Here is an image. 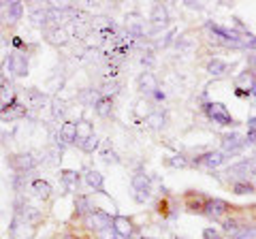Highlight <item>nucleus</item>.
<instances>
[{
	"label": "nucleus",
	"instance_id": "9d476101",
	"mask_svg": "<svg viewBox=\"0 0 256 239\" xmlns=\"http://www.w3.org/2000/svg\"><path fill=\"white\" fill-rule=\"evenodd\" d=\"M244 139H242V134H239V132H228V134H224V137H222V152H235V150H239V148H242L244 146Z\"/></svg>",
	"mask_w": 256,
	"mask_h": 239
},
{
	"label": "nucleus",
	"instance_id": "b1692460",
	"mask_svg": "<svg viewBox=\"0 0 256 239\" xmlns=\"http://www.w3.org/2000/svg\"><path fill=\"white\" fill-rule=\"evenodd\" d=\"M82 143V150L84 152H94L96 148H98V139H96V134H92V137H88L84 141H79Z\"/></svg>",
	"mask_w": 256,
	"mask_h": 239
},
{
	"label": "nucleus",
	"instance_id": "7ed1b4c3",
	"mask_svg": "<svg viewBox=\"0 0 256 239\" xmlns=\"http://www.w3.org/2000/svg\"><path fill=\"white\" fill-rule=\"evenodd\" d=\"M205 114L218 124H224V126H233L235 124V120H233V116L228 114V109L224 105H220V102H207Z\"/></svg>",
	"mask_w": 256,
	"mask_h": 239
},
{
	"label": "nucleus",
	"instance_id": "6ab92c4d",
	"mask_svg": "<svg viewBox=\"0 0 256 239\" xmlns=\"http://www.w3.org/2000/svg\"><path fill=\"white\" fill-rule=\"evenodd\" d=\"M164 120H166V116L162 114V111H152V116L146 120V122H148L150 128L160 130V128H162V126H164Z\"/></svg>",
	"mask_w": 256,
	"mask_h": 239
},
{
	"label": "nucleus",
	"instance_id": "4be33fe9",
	"mask_svg": "<svg viewBox=\"0 0 256 239\" xmlns=\"http://www.w3.org/2000/svg\"><path fill=\"white\" fill-rule=\"evenodd\" d=\"M169 166H180V169H184V166H188L190 162L186 160L184 156H180V154H175V156H166V160H164Z\"/></svg>",
	"mask_w": 256,
	"mask_h": 239
},
{
	"label": "nucleus",
	"instance_id": "ddd939ff",
	"mask_svg": "<svg viewBox=\"0 0 256 239\" xmlns=\"http://www.w3.org/2000/svg\"><path fill=\"white\" fill-rule=\"evenodd\" d=\"M114 228H116V233L120 237H128V235L132 233V220L126 218V216H118L114 220Z\"/></svg>",
	"mask_w": 256,
	"mask_h": 239
},
{
	"label": "nucleus",
	"instance_id": "2eb2a0df",
	"mask_svg": "<svg viewBox=\"0 0 256 239\" xmlns=\"http://www.w3.org/2000/svg\"><path fill=\"white\" fill-rule=\"evenodd\" d=\"M60 139L66 143H73L77 139V124L75 122H64L60 126Z\"/></svg>",
	"mask_w": 256,
	"mask_h": 239
},
{
	"label": "nucleus",
	"instance_id": "a211bd4d",
	"mask_svg": "<svg viewBox=\"0 0 256 239\" xmlns=\"http://www.w3.org/2000/svg\"><path fill=\"white\" fill-rule=\"evenodd\" d=\"M32 190H34V194L41 196V198H50L52 196V186L47 184V182H43V180L32 182Z\"/></svg>",
	"mask_w": 256,
	"mask_h": 239
},
{
	"label": "nucleus",
	"instance_id": "5701e85b",
	"mask_svg": "<svg viewBox=\"0 0 256 239\" xmlns=\"http://www.w3.org/2000/svg\"><path fill=\"white\" fill-rule=\"evenodd\" d=\"M86 180H88V184L94 186L96 190H100L102 188V175L100 173H96V171H90L86 175Z\"/></svg>",
	"mask_w": 256,
	"mask_h": 239
},
{
	"label": "nucleus",
	"instance_id": "412c9836",
	"mask_svg": "<svg viewBox=\"0 0 256 239\" xmlns=\"http://www.w3.org/2000/svg\"><path fill=\"white\" fill-rule=\"evenodd\" d=\"M50 41L56 43V45H64L68 41V34H66V30H62V28H56L50 32Z\"/></svg>",
	"mask_w": 256,
	"mask_h": 239
},
{
	"label": "nucleus",
	"instance_id": "f257e3e1",
	"mask_svg": "<svg viewBox=\"0 0 256 239\" xmlns=\"http://www.w3.org/2000/svg\"><path fill=\"white\" fill-rule=\"evenodd\" d=\"M230 178V182H239V180H254L256 178V160H244V162H237L233 166H228L224 171Z\"/></svg>",
	"mask_w": 256,
	"mask_h": 239
},
{
	"label": "nucleus",
	"instance_id": "f3484780",
	"mask_svg": "<svg viewBox=\"0 0 256 239\" xmlns=\"http://www.w3.org/2000/svg\"><path fill=\"white\" fill-rule=\"evenodd\" d=\"M224 70H228V64L222 58H214V60L207 62V73L210 75H222Z\"/></svg>",
	"mask_w": 256,
	"mask_h": 239
},
{
	"label": "nucleus",
	"instance_id": "dca6fc26",
	"mask_svg": "<svg viewBox=\"0 0 256 239\" xmlns=\"http://www.w3.org/2000/svg\"><path fill=\"white\" fill-rule=\"evenodd\" d=\"M230 190H233L235 194H252V192H256V186L252 182L239 180V182H230Z\"/></svg>",
	"mask_w": 256,
	"mask_h": 239
},
{
	"label": "nucleus",
	"instance_id": "393cba45",
	"mask_svg": "<svg viewBox=\"0 0 256 239\" xmlns=\"http://www.w3.org/2000/svg\"><path fill=\"white\" fill-rule=\"evenodd\" d=\"M102 156H105L107 162H118V156H116V152H114V148H111L109 141L102 143Z\"/></svg>",
	"mask_w": 256,
	"mask_h": 239
},
{
	"label": "nucleus",
	"instance_id": "4468645a",
	"mask_svg": "<svg viewBox=\"0 0 256 239\" xmlns=\"http://www.w3.org/2000/svg\"><path fill=\"white\" fill-rule=\"evenodd\" d=\"M94 111H96V114H98L100 118L111 116V111H114V98H111V96H100L98 100L94 102Z\"/></svg>",
	"mask_w": 256,
	"mask_h": 239
},
{
	"label": "nucleus",
	"instance_id": "f8f14e48",
	"mask_svg": "<svg viewBox=\"0 0 256 239\" xmlns=\"http://www.w3.org/2000/svg\"><path fill=\"white\" fill-rule=\"evenodd\" d=\"M152 111H154V107H152V100L141 98V100H137V105L132 107V116L137 120H148L152 116Z\"/></svg>",
	"mask_w": 256,
	"mask_h": 239
},
{
	"label": "nucleus",
	"instance_id": "f03ea898",
	"mask_svg": "<svg viewBox=\"0 0 256 239\" xmlns=\"http://www.w3.org/2000/svg\"><path fill=\"white\" fill-rule=\"evenodd\" d=\"M152 194V188H150V178L146 173H134L132 175V196L137 198L139 203H146Z\"/></svg>",
	"mask_w": 256,
	"mask_h": 239
},
{
	"label": "nucleus",
	"instance_id": "9b49d317",
	"mask_svg": "<svg viewBox=\"0 0 256 239\" xmlns=\"http://www.w3.org/2000/svg\"><path fill=\"white\" fill-rule=\"evenodd\" d=\"M175 207H178V205H175V201H173V198H169V196H162V198H158V201H156V212L162 214L164 218L175 216V212H178Z\"/></svg>",
	"mask_w": 256,
	"mask_h": 239
},
{
	"label": "nucleus",
	"instance_id": "aec40b11",
	"mask_svg": "<svg viewBox=\"0 0 256 239\" xmlns=\"http://www.w3.org/2000/svg\"><path fill=\"white\" fill-rule=\"evenodd\" d=\"M94 130H92V124L90 122H77V139L84 141L88 137H92Z\"/></svg>",
	"mask_w": 256,
	"mask_h": 239
},
{
	"label": "nucleus",
	"instance_id": "a878e982",
	"mask_svg": "<svg viewBox=\"0 0 256 239\" xmlns=\"http://www.w3.org/2000/svg\"><path fill=\"white\" fill-rule=\"evenodd\" d=\"M254 66H256V58H254Z\"/></svg>",
	"mask_w": 256,
	"mask_h": 239
},
{
	"label": "nucleus",
	"instance_id": "1a4fd4ad",
	"mask_svg": "<svg viewBox=\"0 0 256 239\" xmlns=\"http://www.w3.org/2000/svg\"><path fill=\"white\" fill-rule=\"evenodd\" d=\"M150 22L154 24L156 28H162L169 24V11H166L164 4H154V9L150 13Z\"/></svg>",
	"mask_w": 256,
	"mask_h": 239
},
{
	"label": "nucleus",
	"instance_id": "20e7f679",
	"mask_svg": "<svg viewBox=\"0 0 256 239\" xmlns=\"http://www.w3.org/2000/svg\"><path fill=\"white\" fill-rule=\"evenodd\" d=\"M228 160V154L222 152V150H216V152H205L203 156H198L192 160V164L196 166H207V169H216V166H220Z\"/></svg>",
	"mask_w": 256,
	"mask_h": 239
},
{
	"label": "nucleus",
	"instance_id": "0eeeda50",
	"mask_svg": "<svg viewBox=\"0 0 256 239\" xmlns=\"http://www.w3.org/2000/svg\"><path fill=\"white\" fill-rule=\"evenodd\" d=\"M235 88H237V92H244V94L256 92V79H254L252 70H242V73L235 77Z\"/></svg>",
	"mask_w": 256,
	"mask_h": 239
},
{
	"label": "nucleus",
	"instance_id": "39448f33",
	"mask_svg": "<svg viewBox=\"0 0 256 239\" xmlns=\"http://www.w3.org/2000/svg\"><path fill=\"white\" fill-rule=\"evenodd\" d=\"M207 201H210V196H205L203 192H196V190H188V192L184 194V207H186L188 212L203 214Z\"/></svg>",
	"mask_w": 256,
	"mask_h": 239
},
{
	"label": "nucleus",
	"instance_id": "6e6552de",
	"mask_svg": "<svg viewBox=\"0 0 256 239\" xmlns=\"http://www.w3.org/2000/svg\"><path fill=\"white\" fill-rule=\"evenodd\" d=\"M137 86H139V90L141 92H146V94H154L158 90V79L154 73H150V70H146V73H141L139 79H137Z\"/></svg>",
	"mask_w": 256,
	"mask_h": 239
},
{
	"label": "nucleus",
	"instance_id": "423d86ee",
	"mask_svg": "<svg viewBox=\"0 0 256 239\" xmlns=\"http://www.w3.org/2000/svg\"><path fill=\"white\" fill-rule=\"evenodd\" d=\"M228 212H230V205L224 201V198H210L207 205H205V212L203 214H207V216L214 218V220H220V218L226 216Z\"/></svg>",
	"mask_w": 256,
	"mask_h": 239
}]
</instances>
